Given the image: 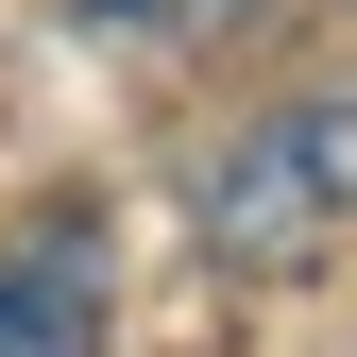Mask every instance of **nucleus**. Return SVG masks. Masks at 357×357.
<instances>
[{"instance_id":"obj_3","label":"nucleus","mask_w":357,"mask_h":357,"mask_svg":"<svg viewBox=\"0 0 357 357\" xmlns=\"http://www.w3.org/2000/svg\"><path fill=\"white\" fill-rule=\"evenodd\" d=\"M68 17H102V34H153V17H188V0H68Z\"/></svg>"},{"instance_id":"obj_1","label":"nucleus","mask_w":357,"mask_h":357,"mask_svg":"<svg viewBox=\"0 0 357 357\" xmlns=\"http://www.w3.org/2000/svg\"><path fill=\"white\" fill-rule=\"evenodd\" d=\"M340 221H357V102H340V85L238 119V153L204 170V255H221V273H306Z\"/></svg>"},{"instance_id":"obj_2","label":"nucleus","mask_w":357,"mask_h":357,"mask_svg":"<svg viewBox=\"0 0 357 357\" xmlns=\"http://www.w3.org/2000/svg\"><path fill=\"white\" fill-rule=\"evenodd\" d=\"M0 357H102V255L68 221L0 255Z\"/></svg>"}]
</instances>
